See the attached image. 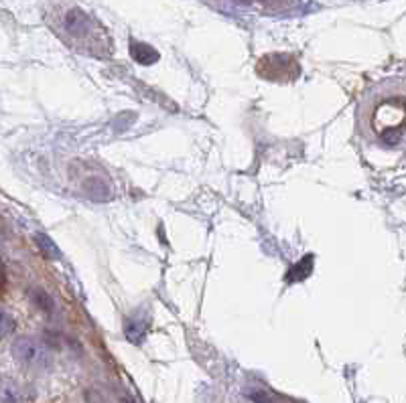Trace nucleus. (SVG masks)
Returning <instances> with one entry per match:
<instances>
[{
    "label": "nucleus",
    "mask_w": 406,
    "mask_h": 403,
    "mask_svg": "<svg viewBox=\"0 0 406 403\" xmlns=\"http://www.w3.org/2000/svg\"><path fill=\"white\" fill-rule=\"evenodd\" d=\"M248 395H250V400L254 403H272V397H270L266 391H260V389H254V391H250Z\"/></svg>",
    "instance_id": "obj_10"
},
{
    "label": "nucleus",
    "mask_w": 406,
    "mask_h": 403,
    "mask_svg": "<svg viewBox=\"0 0 406 403\" xmlns=\"http://www.w3.org/2000/svg\"><path fill=\"white\" fill-rule=\"evenodd\" d=\"M33 300H35V304L43 310V312H51V310H53V306H55V304H53V300L49 298L45 292H41V290L33 292Z\"/></svg>",
    "instance_id": "obj_9"
},
{
    "label": "nucleus",
    "mask_w": 406,
    "mask_h": 403,
    "mask_svg": "<svg viewBox=\"0 0 406 403\" xmlns=\"http://www.w3.org/2000/svg\"><path fill=\"white\" fill-rule=\"evenodd\" d=\"M311 270H313V256H307V258H303V260L299 261L290 272L287 274V280L288 282H299V280H305L307 276L311 274Z\"/></svg>",
    "instance_id": "obj_5"
},
{
    "label": "nucleus",
    "mask_w": 406,
    "mask_h": 403,
    "mask_svg": "<svg viewBox=\"0 0 406 403\" xmlns=\"http://www.w3.org/2000/svg\"><path fill=\"white\" fill-rule=\"evenodd\" d=\"M35 241H37L39 249L43 252V256H47L49 260H57V258H59V249L55 247V243H53L47 236L37 233V236H35Z\"/></svg>",
    "instance_id": "obj_6"
},
{
    "label": "nucleus",
    "mask_w": 406,
    "mask_h": 403,
    "mask_svg": "<svg viewBox=\"0 0 406 403\" xmlns=\"http://www.w3.org/2000/svg\"><path fill=\"white\" fill-rule=\"evenodd\" d=\"M88 195L94 197V199H108L110 197V190L106 187V183H102L97 179H90V183H88Z\"/></svg>",
    "instance_id": "obj_8"
},
{
    "label": "nucleus",
    "mask_w": 406,
    "mask_h": 403,
    "mask_svg": "<svg viewBox=\"0 0 406 403\" xmlns=\"http://www.w3.org/2000/svg\"><path fill=\"white\" fill-rule=\"evenodd\" d=\"M49 24L63 43L92 57H110L114 53V41L97 19L90 17L77 6L55 8L49 15Z\"/></svg>",
    "instance_id": "obj_1"
},
{
    "label": "nucleus",
    "mask_w": 406,
    "mask_h": 403,
    "mask_svg": "<svg viewBox=\"0 0 406 403\" xmlns=\"http://www.w3.org/2000/svg\"><path fill=\"white\" fill-rule=\"evenodd\" d=\"M124 332H126V338H128V340H132L134 345H139V343L143 340V336H144L143 322H136V320H128V322H126V329H124Z\"/></svg>",
    "instance_id": "obj_7"
},
{
    "label": "nucleus",
    "mask_w": 406,
    "mask_h": 403,
    "mask_svg": "<svg viewBox=\"0 0 406 403\" xmlns=\"http://www.w3.org/2000/svg\"><path fill=\"white\" fill-rule=\"evenodd\" d=\"M256 73L266 79V81H274V83H290L299 77L301 67L297 63V59L287 53H270L264 55L263 59L256 63Z\"/></svg>",
    "instance_id": "obj_2"
},
{
    "label": "nucleus",
    "mask_w": 406,
    "mask_h": 403,
    "mask_svg": "<svg viewBox=\"0 0 406 403\" xmlns=\"http://www.w3.org/2000/svg\"><path fill=\"white\" fill-rule=\"evenodd\" d=\"M8 331H10V318L6 312H2V336H6Z\"/></svg>",
    "instance_id": "obj_11"
},
{
    "label": "nucleus",
    "mask_w": 406,
    "mask_h": 403,
    "mask_svg": "<svg viewBox=\"0 0 406 403\" xmlns=\"http://www.w3.org/2000/svg\"><path fill=\"white\" fill-rule=\"evenodd\" d=\"M13 355L17 356L21 363L29 367H37V369H45L51 363V351L49 347L33 336H21L13 343Z\"/></svg>",
    "instance_id": "obj_3"
},
{
    "label": "nucleus",
    "mask_w": 406,
    "mask_h": 403,
    "mask_svg": "<svg viewBox=\"0 0 406 403\" xmlns=\"http://www.w3.org/2000/svg\"><path fill=\"white\" fill-rule=\"evenodd\" d=\"M130 55H132V59H134L136 63H141V65H153V63H157L159 57H161L159 51H155L150 45H144V43H132V45H130Z\"/></svg>",
    "instance_id": "obj_4"
}]
</instances>
